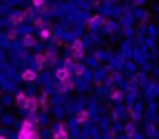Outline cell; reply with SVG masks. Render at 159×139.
<instances>
[{"label": "cell", "instance_id": "ac0fdd59", "mask_svg": "<svg viewBox=\"0 0 159 139\" xmlns=\"http://www.w3.org/2000/svg\"><path fill=\"white\" fill-rule=\"evenodd\" d=\"M44 25V21L42 19H36V22H34V27H38V28H41Z\"/></svg>", "mask_w": 159, "mask_h": 139}, {"label": "cell", "instance_id": "3957f363", "mask_svg": "<svg viewBox=\"0 0 159 139\" xmlns=\"http://www.w3.org/2000/svg\"><path fill=\"white\" fill-rule=\"evenodd\" d=\"M56 78L59 81H64L66 78H69V71H67V69H64V67L58 69V71H56Z\"/></svg>", "mask_w": 159, "mask_h": 139}, {"label": "cell", "instance_id": "2e32d148", "mask_svg": "<svg viewBox=\"0 0 159 139\" xmlns=\"http://www.w3.org/2000/svg\"><path fill=\"white\" fill-rule=\"evenodd\" d=\"M36 61H38L39 69H41V67H42V63L45 61V56H44V55H38V56H36Z\"/></svg>", "mask_w": 159, "mask_h": 139}, {"label": "cell", "instance_id": "7c38bea8", "mask_svg": "<svg viewBox=\"0 0 159 139\" xmlns=\"http://www.w3.org/2000/svg\"><path fill=\"white\" fill-rule=\"evenodd\" d=\"M83 58V50H78V52H73V56L70 59H81Z\"/></svg>", "mask_w": 159, "mask_h": 139}, {"label": "cell", "instance_id": "8fae6325", "mask_svg": "<svg viewBox=\"0 0 159 139\" xmlns=\"http://www.w3.org/2000/svg\"><path fill=\"white\" fill-rule=\"evenodd\" d=\"M53 139H67V133H62V131H56Z\"/></svg>", "mask_w": 159, "mask_h": 139}, {"label": "cell", "instance_id": "ba28073f", "mask_svg": "<svg viewBox=\"0 0 159 139\" xmlns=\"http://www.w3.org/2000/svg\"><path fill=\"white\" fill-rule=\"evenodd\" d=\"M83 72H84V66L83 64H76L75 66V74L76 75H83Z\"/></svg>", "mask_w": 159, "mask_h": 139}, {"label": "cell", "instance_id": "ffe728a7", "mask_svg": "<svg viewBox=\"0 0 159 139\" xmlns=\"http://www.w3.org/2000/svg\"><path fill=\"white\" fill-rule=\"evenodd\" d=\"M30 139H39V133L38 131H33L31 136H30Z\"/></svg>", "mask_w": 159, "mask_h": 139}, {"label": "cell", "instance_id": "7a4b0ae2", "mask_svg": "<svg viewBox=\"0 0 159 139\" xmlns=\"http://www.w3.org/2000/svg\"><path fill=\"white\" fill-rule=\"evenodd\" d=\"M24 108H27V109H30V111H36V108H38V100H36L34 97H28V99H25V105H24Z\"/></svg>", "mask_w": 159, "mask_h": 139}, {"label": "cell", "instance_id": "7402d4cb", "mask_svg": "<svg viewBox=\"0 0 159 139\" xmlns=\"http://www.w3.org/2000/svg\"><path fill=\"white\" fill-rule=\"evenodd\" d=\"M0 139H7V137H5V136H0Z\"/></svg>", "mask_w": 159, "mask_h": 139}, {"label": "cell", "instance_id": "44dd1931", "mask_svg": "<svg viewBox=\"0 0 159 139\" xmlns=\"http://www.w3.org/2000/svg\"><path fill=\"white\" fill-rule=\"evenodd\" d=\"M45 103H47V95L44 94V95H42V106H45ZM45 108H47V106H45Z\"/></svg>", "mask_w": 159, "mask_h": 139}, {"label": "cell", "instance_id": "9c48e42d", "mask_svg": "<svg viewBox=\"0 0 159 139\" xmlns=\"http://www.w3.org/2000/svg\"><path fill=\"white\" fill-rule=\"evenodd\" d=\"M17 105L19 106H24L25 105V94H17Z\"/></svg>", "mask_w": 159, "mask_h": 139}, {"label": "cell", "instance_id": "9a60e30c", "mask_svg": "<svg viewBox=\"0 0 159 139\" xmlns=\"http://www.w3.org/2000/svg\"><path fill=\"white\" fill-rule=\"evenodd\" d=\"M16 36H17V30L11 28V30L8 31V39H16Z\"/></svg>", "mask_w": 159, "mask_h": 139}, {"label": "cell", "instance_id": "5b68a950", "mask_svg": "<svg viewBox=\"0 0 159 139\" xmlns=\"http://www.w3.org/2000/svg\"><path fill=\"white\" fill-rule=\"evenodd\" d=\"M88 119H89V113H88L86 109H81V111H78V114H76V120H78L80 123L86 122Z\"/></svg>", "mask_w": 159, "mask_h": 139}, {"label": "cell", "instance_id": "8992f818", "mask_svg": "<svg viewBox=\"0 0 159 139\" xmlns=\"http://www.w3.org/2000/svg\"><path fill=\"white\" fill-rule=\"evenodd\" d=\"M24 44L27 45V47H31V45H34L36 44V38L33 36V35H25V38H24Z\"/></svg>", "mask_w": 159, "mask_h": 139}, {"label": "cell", "instance_id": "e0dca14e", "mask_svg": "<svg viewBox=\"0 0 159 139\" xmlns=\"http://www.w3.org/2000/svg\"><path fill=\"white\" fill-rule=\"evenodd\" d=\"M112 100H122V92L116 91V92L112 94Z\"/></svg>", "mask_w": 159, "mask_h": 139}, {"label": "cell", "instance_id": "52a82bcc", "mask_svg": "<svg viewBox=\"0 0 159 139\" xmlns=\"http://www.w3.org/2000/svg\"><path fill=\"white\" fill-rule=\"evenodd\" d=\"M25 19V16H24V13H17V14H14L13 17H11V24L13 25H17L19 22H22Z\"/></svg>", "mask_w": 159, "mask_h": 139}, {"label": "cell", "instance_id": "277c9868", "mask_svg": "<svg viewBox=\"0 0 159 139\" xmlns=\"http://www.w3.org/2000/svg\"><path fill=\"white\" fill-rule=\"evenodd\" d=\"M22 78H24L25 81H33V80L36 78V72L31 71V69H27V71L22 74Z\"/></svg>", "mask_w": 159, "mask_h": 139}, {"label": "cell", "instance_id": "d6986e66", "mask_svg": "<svg viewBox=\"0 0 159 139\" xmlns=\"http://www.w3.org/2000/svg\"><path fill=\"white\" fill-rule=\"evenodd\" d=\"M42 5H44L42 0H34V2H33V7H42Z\"/></svg>", "mask_w": 159, "mask_h": 139}, {"label": "cell", "instance_id": "6da1fadb", "mask_svg": "<svg viewBox=\"0 0 159 139\" xmlns=\"http://www.w3.org/2000/svg\"><path fill=\"white\" fill-rule=\"evenodd\" d=\"M33 131H34V128H33L31 122H30V120H25L24 125H22V130L19 131L17 139H30V136H31Z\"/></svg>", "mask_w": 159, "mask_h": 139}, {"label": "cell", "instance_id": "30bf717a", "mask_svg": "<svg viewBox=\"0 0 159 139\" xmlns=\"http://www.w3.org/2000/svg\"><path fill=\"white\" fill-rule=\"evenodd\" d=\"M72 50H73V52L81 50V39H76V41L73 42V47H72Z\"/></svg>", "mask_w": 159, "mask_h": 139}, {"label": "cell", "instance_id": "5bb4252c", "mask_svg": "<svg viewBox=\"0 0 159 139\" xmlns=\"http://www.w3.org/2000/svg\"><path fill=\"white\" fill-rule=\"evenodd\" d=\"M126 134H128V136H133V134H134V125H133V123H128V125H126Z\"/></svg>", "mask_w": 159, "mask_h": 139}, {"label": "cell", "instance_id": "4fadbf2b", "mask_svg": "<svg viewBox=\"0 0 159 139\" xmlns=\"http://www.w3.org/2000/svg\"><path fill=\"white\" fill-rule=\"evenodd\" d=\"M41 38H42V39H48V38H50V31H48L47 28H42V30H41Z\"/></svg>", "mask_w": 159, "mask_h": 139}]
</instances>
